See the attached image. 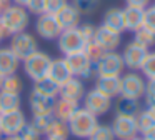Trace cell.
Returning a JSON list of instances; mask_svg holds the SVG:
<instances>
[{
    "instance_id": "cell-1",
    "label": "cell",
    "mask_w": 155,
    "mask_h": 140,
    "mask_svg": "<svg viewBox=\"0 0 155 140\" xmlns=\"http://www.w3.org/2000/svg\"><path fill=\"white\" fill-rule=\"evenodd\" d=\"M28 22H30V17H28L27 8L22 5H15V3H10L7 10L0 15V27L4 28L7 37L25 32Z\"/></svg>"
},
{
    "instance_id": "cell-2",
    "label": "cell",
    "mask_w": 155,
    "mask_h": 140,
    "mask_svg": "<svg viewBox=\"0 0 155 140\" xmlns=\"http://www.w3.org/2000/svg\"><path fill=\"white\" fill-rule=\"evenodd\" d=\"M97 118L98 117H95L94 113L85 110L84 107H78L77 112H75L67 122L70 135L77 137V138H88L98 125Z\"/></svg>"
},
{
    "instance_id": "cell-3",
    "label": "cell",
    "mask_w": 155,
    "mask_h": 140,
    "mask_svg": "<svg viewBox=\"0 0 155 140\" xmlns=\"http://www.w3.org/2000/svg\"><path fill=\"white\" fill-rule=\"evenodd\" d=\"M50 63H52L50 57H48L45 52L37 50V52L32 53L28 58L24 60V72L30 80L37 82V80L47 77L48 68H50Z\"/></svg>"
},
{
    "instance_id": "cell-4",
    "label": "cell",
    "mask_w": 155,
    "mask_h": 140,
    "mask_svg": "<svg viewBox=\"0 0 155 140\" xmlns=\"http://www.w3.org/2000/svg\"><path fill=\"white\" fill-rule=\"evenodd\" d=\"M68 67H70L74 77H78L80 80H92L97 78V70L95 65L92 63V60L87 57V53L82 50V52H75L70 55L65 57Z\"/></svg>"
},
{
    "instance_id": "cell-5",
    "label": "cell",
    "mask_w": 155,
    "mask_h": 140,
    "mask_svg": "<svg viewBox=\"0 0 155 140\" xmlns=\"http://www.w3.org/2000/svg\"><path fill=\"white\" fill-rule=\"evenodd\" d=\"M8 48L15 53L20 62H24L25 58L35 53L38 50V45H37V40L32 33L28 32H20V33H15V35L10 37V47Z\"/></svg>"
},
{
    "instance_id": "cell-6",
    "label": "cell",
    "mask_w": 155,
    "mask_h": 140,
    "mask_svg": "<svg viewBox=\"0 0 155 140\" xmlns=\"http://www.w3.org/2000/svg\"><path fill=\"white\" fill-rule=\"evenodd\" d=\"M122 78V87H120V95L128 97V98L140 100L145 95V78L143 75L137 73L135 70H130L125 75L120 77Z\"/></svg>"
},
{
    "instance_id": "cell-7",
    "label": "cell",
    "mask_w": 155,
    "mask_h": 140,
    "mask_svg": "<svg viewBox=\"0 0 155 140\" xmlns=\"http://www.w3.org/2000/svg\"><path fill=\"white\" fill-rule=\"evenodd\" d=\"M124 68H125V63L122 60V55L117 50L115 52H107L95 63L97 77H118L122 75Z\"/></svg>"
},
{
    "instance_id": "cell-8",
    "label": "cell",
    "mask_w": 155,
    "mask_h": 140,
    "mask_svg": "<svg viewBox=\"0 0 155 140\" xmlns=\"http://www.w3.org/2000/svg\"><path fill=\"white\" fill-rule=\"evenodd\" d=\"M57 43H58V50L65 57L70 55V53H75V52H82L85 48V40L82 37L78 27L62 30L58 38H57Z\"/></svg>"
},
{
    "instance_id": "cell-9",
    "label": "cell",
    "mask_w": 155,
    "mask_h": 140,
    "mask_svg": "<svg viewBox=\"0 0 155 140\" xmlns=\"http://www.w3.org/2000/svg\"><path fill=\"white\" fill-rule=\"evenodd\" d=\"M25 125H27V118H25V113L20 108L5 112L0 115V130H2L4 137L18 135Z\"/></svg>"
},
{
    "instance_id": "cell-10",
    "label": "cell",
    "mask_w": 155,
    "mask_h": 140,
    "mask_svg": "<svg viewBox=\"0 0 155 140\" xmlns=\"http://www.w3.org/2000/svg\"><path fill=\"white\" fill-rule=\"evenodd\" d=\"M35 32L44 40H57L62 32V27L57 22L55 15H52V13H42V15L37 17Z\"/></svg>"
},
{
    "instance_id": "cell-11",
    "label": "cell",
    "mask_w": 155,
    "mask_h": 140,
    "mask_svg": "<svg viewBox=\"0 0 155 140\" xmlns=\"http://www.w3.org/2000/svg\"><path fill=\"white\" fill-rule=\"evenodd\" d=\"M84 108L88 110L90 113H94L95 117H102L112 108V98L102 95L100 92H97L95 88H92L90 92H87L84 95Z\"/></svg>"
},
{
    "instance_id": "cell-12",
    "label": "cell",
    "mask_w": 155,
    "mask_h": 140,
    "mask_svg": "<svg viewBox=\"0 0 155 140\" xmlns=\"http://www.w3.org/2000/svg\"><path fill=\"white\" fill-rule=\"evenodd\" d=\"M110 127L115 133V138H118V140H132L134 137L138 135V127H137L135 117L115 115Z\"/></svg>"
},
{
    "instance_id": "cell-13",
    "label": "cell",
    "mask_w": 155,
    "mask_h": 140,
    "mask_svg": "<svg viewBox=\"0 0 155 140\" xmlns=\"http://www.w3.org/2000/svg\"><path fill=\"white\" fill-rule=\"evenodd\" d=\"M120 55H122V60H124V63H125V68H130V70H135V72H137V70H140L145 57L148 55V48L138 45V43H135L134 40H132L128 45H125L124 52H122Z\"/></svg>"
},
{
    "instance_id": "cell-14",
    "label": "cell",
    "mask_w": 155,
    "mask_h": 140,
    "mask_svg": "<svg viewBox=\"0 0 155 140\" xmlns=\"http://www.w3.org/2000/svg\"><path fill=\"white\" fill-rule=\"evenodd\" d=\"M120 35L122 33L115 32V30L108 28L105 25H100L97 27L95 30V38L94 42L100 47L104 52H115L120 45Z\"/></svg>"
},
{
    "instance_id": "cell-15",
    "label": "cell",
    "mask_w": 155,
    "mask_h": 140,
    "mask_svg": "<svg viewBox=\"0 0 155 140\" xmlns=\"http://www.w3.org/2000/svg\"><path fill=\"white\" fill-rule=\"evenodd\" d=\"M47 77L50 80H54L57 85H64L65 82H68V80L74 77V73H72V70H70V67H68L65 57H62V58H52V63H50V68H48Z\"/></svg>"
},
{
    "instance_id": "cell-16",
    "label": "cell",
    "mask_w": 155,
    "mask_h": 140,
    "mask_svg": "<svg viewBox=\"0 0 155 140\" xmlns=\"http://www.w3.org/2000/svg\"><path fill=\"white\" fill-rule=\"evenodd\" d=\"M80 15L82 13L74 7V3L67 2L57 13H55V18L60 23L62 30H67V28H75V27L80 25Z\"/></svg>"
},
{
    "instance_id": "cell-17",
    "label": "cell",
    "mask_w": 155,
    "mask_h": 140,
    "mask_svg": "<svg viewBox=\"0 0 155 140\" xmlns=\"http://www.w3.org/2000/svg\"><path fill=\"white\" fill-rule=\"evenodd\" d=\"M84 95H85V85L78 77H72L68 82L60 85V90H58V97L72 100V102H80L84 98Z\"/></svg>"
},
{
    "instance_id": "cell-18",
    "label": "cell",
    "mask_w": 155,
    "mask_h": 140,
    "mask_svg": "<svg viewBox=\"0 0 155 140\" xmlns=\"http://www.w3.org/2000/svg\"><path fill=\"white\" fill-rule=\"evenodd\" d=\"M120 87H122V78L118 75V77H97L94 88L97 92H100L102 95L114 98V97L120 95Z\"/></svg>"
},
{
    "instance_id": "cell-19",
    "label": "cell",
    "mask_w": 155,
    "mask_h": 140,
    "mask_svg": "<svg viewBox=\"0 0 155 140\" xmlns=\"http://www.w3.org/2000/svg\"><path fill=\"white\" fill-rule=\"evenodd\" d=\"M54 102L55 98L40 95L37 92H32L30 97H28V105H30V110L34 115H48V113H52Z\"/></svg>"
},
{
    "instance_id": "cell-20",
    "label": "cell",
    "mask_w": 155,
    "mask_h": 140,
    "mask_svg": "<svg viewBox=\"0 0 155 140\" xmlns=\"http://www.w3.org/2000/svg\"><path fill=\"white\" fill-rule=\"evenodd\" d=\"M78 108V102H72V100L62 98V97H57L54 102V110H52V115L54 118L62 120V122H68L72 115L77 112Z\"/></svg>"
},
{
    "instance_id": "cell-21",
    "label": "cell",
    "mask_w": 155,
    "mask_h": 140,
    "mask_svg": "<svg viewBox=\"0 0 155 140\" xmlns=\"http://www.w3.org/2000/svg\"><path fill=\"white\" fill-rule=\"evenodd\" d=\"M18 67H20V60L15 57V53L10 48L0 47V75H14L17 73Z\"/></svg>"
},
{
    "instance_id": "cell-22",
    "label": "cell",
    "mask_w": 155,
    "mask_h": 140,
    "mask_svg": "<svg viewBox=\"0 0 155 140\" xmlns=\"http://www.w3.org/2000/svg\"><path fill=\"white\" fill-rule=\"evenodd\" d=\"M143 12L145 8L140 7H132L127 5L124 8V20H125V30L135 32L143 25Z\"/></svg>"
},
{
    "instance_id": "cell-23",
    "label": "cell",
    "mask_w": 155,
    "mask_h": 140,
    "mask_svg": "<svg viewBox=\"0 0 155 140\" xmlns=\"http://www.w3.org/2000/svg\"><path fill=\"white\" fill-rule=\"evenodd\" d=\"M102 25L108 27V28L115 30V32L122 33L125 32V20H124V8L118 7H112L105 12L104 15V23Z\"/></svg>"
},
{
    "instance_id": "cell-24",
    "label": "cell",
    "mask_w": 155,
    "mask_h": 140,
    "mask_svg": "<svg viewBox=\"0 0 155 140\" xmlns=\"http://www.w3.org/2000/svg\"><path fill=\"white\" fill-rule=\"evenodd\" d=\"M140 110H142V107H140V102H138V100L118 95V100H117V103H115V113H117V115L137 117L138 113H140Z\"/></svg>"
},
{
    "instance_id": "cell-25",
    "label": "cell",
    "mask_w": 155,
    "mask_h": 140,
    "mask_svg": "<svg viewBox=\"0 0 155 140\" xmlns=\"http://www.w3.org/2000/svg\"><path fill=\"white\" fill-rule=\"evenodd\" d=\"M58 90H60V85H57V83H55L54 80H50L48 77H44V78L34 82V90H32V92H37V93H40V95L57 98Z\"/></svg>"
},
{
    "instance_id": "cell-26",
    "label": "cell",
    "mask_w": 155,
    "mask_h": 140,
    "mask_svg": "<svg viewBox=\"0 0 155 140\" xmlns=\"http://www.w3.org/2000/svg\"><path fill=\"white\" fill-rule=\"evenodd\" d=\"M45 135H47V138H50V140H67L68 135H70V130H68L67 122H62V120L54 118L50 128L47 130Z\"/></svg>"
},
{
    "instance_id": "cell-27",
    "label": "cell",
    "mask_w": 155,
    "mask_h": 140,
    "mask_svg": "<svg viewBox=\"0 0 155 140\" xmlns=\"http://www.w3.org/2000/svg\"><path fill=\"white\" fill-rule=\"evenodd\" d=\"M22 90H24V82H22V78L17 75V73L4 77V82H2V87H0V92L20 95Z\"/></svg>"
},
{
    "instance_id": "cell-28",
    "label": "cell",
    "mask_w": 155,
    "mask_h": 140,
    "mask_svg": "<svg viewBox=\"0 0 155 140\" xmlns=\"http://www.w3.org/2000/svg\"><path fill=\"white\" fill-rule=\"evenodd\" d=\"M20 95H14V93H5L0 92V112H12V110H18L20 108Z\"/></svg>"
},
{
    "instance_id": "cell-29",
    "label": "cell",
    "mask_w": 155,
    "mask_h": 140,
    "mask_svg": "<svg viewBox=\"0 0 155 140\" xmlns=\"http://www.w3.org/2000/svg\"><path fill=\"white\" fill-rule=\"evenodd\" d=\"M134 42L145 47V48H150V47L155 45V33L145 28V27H140L138 30L134 32Z\"/></svg>"
},
{
    "instance_id": "cell-30",
    "label": "cell",
    "mask_w": 155,
    "mask_h": 140,
    "mask_svg": "<svg viewBox=\"0 0 155 140\" xmlns=\"http://www.w3.org/2000/svg\"><path fill=\"white\" fill-rule=\"evenodd\" d=\"M135 120H137L138 133H145V132H148L152 127H155V117L152 115V113L148 112L147 108H145V110H140V113L135 117Z\"/></svg>"
},
{
    "instance_id": "cell-31",
    "label": "cell",
    "mask_w": 155,
    "mask_h": 140,
    "mask_svg": "<svg viewBox=\"0 0 155 140\" xmlns=\"http://www.w3.org/2000/svg\"><path fill=\"white\" fill-rule=\"evenodd\" d=\"M52 122H54V115H52V113H48V115H34V118H32V125H34L42 135L47 133V130L50 128Z\"/></svg>"
},
{
    "instance_id": "cell-32",
    "label": "cell",
    "mask_w": 155,
    "mask_h": 140,
    "mask_svg": "<svg viewBox=\"0 0 155 140\" xmlns=\"http://www.w3.org/2000/svg\"><path fill=\"white\" fill-rule=\"evenodd\" d=\"M88 140H115V133L110 125H100L98 123L94 133L88 137Z\"/></svg>"
},
{
    "instance_id": "cell-33",
    "label": "cell",
    "mask_w": 155,
    "mask_h": 140,
    "mask_svg": "<svg viewBox=\"0 0 155 140\" xmlns=\"http://www.w3.org/2000/svg\"><path fill=\"white\" fill-rule=\"evenodd\" d=\"M140 72L145 78H155V52H148L140 67Z\"/></svg>"
},
{
    "instance_id": "cell-34",
    "label": "cell",
    "mask_w": 155,
    "mask_h": 140,
    "mask_svg": "<svg viewBox=\"0 0 155 140\" xmlns=\"http://www.w3.org/2000/svg\"><path fill=\"white\" fill-rule=\"evenodd\" d=\"M84 52L87 53V57L92 60V63H94V65H95V63H97L98 60L102 58V57L105 55V53H107V52H104V50H102V48H100V47H98L95 42H88V43H85Z\"/></svg>"
},
{
    "instance_id": "cell-35",
    "label": "cell",
    "mask_w": 155,
    "mask_h": 140,
    "mask_svg": "<svg viewBox=\"0 0 155 140\" xmlns=\"http://www.w3.org/2000/svg\"><path fill=\"white\" fill-rule=\"evenodd\" d=\"M72 3L80 13H92L100 5V0H74Z\"/></svg>"
},
{
    "instance_id": "cell-36",
    "label": "cell",
    "mask_w": 155,
    "mask_h": 140,
    "mask_svg": "<svg viewBox=\"0 0 155 140\" xmlns=\"http://www.w3.org/2000/svg\"><path fill=\"white\" fill-rule=\"evenodd\" d=\"M18 138L20 140H40L42 133L32 125V122H27V125L22 128V132L18 133Z\"/></svg>"
},
{
    "instance_id": "cell-37",
    "label": "cell",
    "mask_w": 155,
    "mask_h": 140,
    "mask_svg": "<svg viewBox=\"0 0 155 140\" xmlns=\"http://www.w3.org/2000/svg\"><path fill=\"white\" fill-rule=\"evenodd\" d=\"M142 27H145V28H148L150 32L155 33V7L153 5H150V7L145 8V12H143V25Z\"/></svg>"
},
{
    "instance_id": "cell-38",
    "label": "cell",
    "mask_w": 155,
    "mask_h": 140,
    "mask_svg": "<svg viewBox=\"0 0 155 140\" xmlns=\"http://www.w3.org/2000/svg\"><path fill=\"white\" fill-rule=\"evenodd\" d=\"M25 8L28 13H35V15H42L45 12V0H27Z\"/></svg>"
},
{
    "instance_id": "cell-39",
    "label": "cell",
    "mask_w": 155,
    "mask_h": 140,
    "mask_svg": "<svg viewBox=\"0 0 155 140\" xmlns=\"http://www.w3.org/2000/svg\"><path fill=\"white\" fill-rule=\"evenodd\" d=\"M78 30H80V33H82V37H84L85 43L94 42L95 30H97V27H95V25H92V23H84V25H78Z\"/></svg>"
},
{
    "instance_id": "cell-40",
    "label": "cell",
    "mask_w": 155,
    "mask_h": 140,
    "mask_svg": "<svg viewBox=\"0 0 155 140\" xmlns=\"http://www.w3.org/2000/svg\"><path fill=\"white\" fill-rule=\"evenodd\" d=\"M65 3H67V0H45V12L44 13H52V15H55Z\"/></svg>"
},
{
    "instance_id": "cell-41",
    "label": "cell",
    "mask_w": 155,
    "mask_h": 140,
    "mask_svg": "<svg viewBox=\"0 0 155 140\" xmlns=\"http://www.w3.org/2000/svg\"><path fill=\"white\" fill-rule=\"evenodd\" d=\"M145 100L155 102V78H147L145 82Z\"/></svg>"
},
{
    "instance_id": "cell-42",
    "label": "cell",
    "mask_w": 155,
    "mask_h": 140,
    "mask_svg": "<svg viewBox=\"0 0 155 140\" xmlns=\"http://www.w3.org/2000/svg\"><path fill=\"white\" fill-rule=\"evenodd\" d=\"M127 5H132V7H140V8H147L150 0H125Z\"/></svg>"
},
{
    "instance_id": "cell-43",
    "label": "cell",
    "mask_w": 155,
    "mask_h": 140,
    "mask_svg": "<svg viewBox=\"0 0 155 140\" xmlns=\"http://www.w3.org/2000/svg\"><path fill=\"white\" fill-rule=\"evenodd\" d=\"M142 135H143V138H147V140H155V127H152L148 132L142 133Z\"/></svg>"
},
{
    "instance_id": "cell-44",
    "label": "cell",
    "mask_w": 155,
    "mask_h": 140,
    "mask_svg": "<svg viewBox=\"0 0 155 140\" xmlns=\"http://www.w3.org/2000/svg\"><path fill=\"white\" fill-rule=\"evenodd\" d=\"M8 5H10V0H0V15L7 10Z\"/></svg>"
},
{
    "instance_id": "cell-45",
    "label": "cell",
    "mask_w": 155,
    "mask_h": 140,
    "mask_svg": "<svg viewBox=\"0 0 155 140\" xmlns=\"http://www.w3.org/2000/svg\"><path fill=\"white\" fill-rule=\"evenodd\" d=\"M147 110L155 117V102H147Z\"/></svg>"
},
{
    "instance_id": "cell-46",
    "label": "cell",
    "mask_w": 155,
    "mask_h": 140,
    "mask_svg": "<svg viewBox=\"0 0 155 140\" xmlns=\"http://www.w3.org/2000/svg\"><path fill=\"white\" fill-rule=\"evenodd\" d=\"M7 38V35H5V32H4V28H2V27H0V43L4 42V40Z\"/></svg>"
},
{
    "instance_id": "cell-47",
    "label": "cell",
    "mask_w": 155,
    "mask_h": 140,
    "mask_svg": "<svg viewBox=\"0 0 155 140\" xmlns=\"http://www.w3.org/2000/svg\"><path fill=\"white\" fill-rule=\"evenodd\" d=\"M0 140H20V138H18V135H8V137H4V138H0Z\"/></svg>"
},
{
    "instance_id": "cell-48",
    "label": "cell",
    "mask_w": 155,
    "mask_h": 140,
    "mask_svg": "<svg viewBox=\"0 0 155 140\" xmlns=\"http://www.w3.org/2000/svg\"><path fill=\"white\" fill-rule=\"evenodd\" d=\"M14 3H15V5H22V7H25L27 0H14Z\"/></svg>"
},
{
    "instance_id": "cell-49",
    "label": "cell",
    "mask_w": 155,
    "mask_h": 140,
    "mask_svg": "<svg viewBox=\"0 0 155 140\" xmlns=\"http://www.w3.org/2000/svg\"><path fill=\"white\" fill-rule=\"evenodd\" d=\"M2 82H4V75H0V87H2Z\"/></svg>"
},
{
    "instance_id": "cell-50",
    "label": "cell",
    "mask_w": 155,
    "mask_h": 140,
    "mask_svg": "<svg viewBox=\"0 0 155 140\" xmlns=\"http://www.w3.org/2000/svg\"><path fill=\"white\" fill-rule=\"evenodd\" d=\"M0 137H4V135H2V130H0Z\"/></svg>"
},
{
    "instance_id": "cell-51",
    "label": "cell",
    "mask_w": 155,
    "mask_h": 140,
    "mask_svg": "<svg viewBox=\"0 0 155 140\" xmlns=\"http://www.w3.org/2000/svg\"><path fill=\"white\" fill-rule=\"evenodd\" d=\"M142 140H147V138H143V137H142Z\"/></svg>"
},
{
    "instance_id": "cell-52",
    "label": "cell",
    "mask_w": 155,
    "mask_h": 140,
    "mask_svg": "<svg viewBox=\"0 0 155 140\" xmlns=\"http://www.w3.org/2000/svg\"><path fill=\"white\" fill-rule=\"evenodd\" d=\"M0 115H2V112H0Z\"/></svg>"
},
{
    "instance_id": "cell-53",
    "label": "cell",
    "mask_w": 155,
    "mask_h": 140,
    "mask_svg": "<svg viewBox=\"0 0 155 140\" xmlns=\"http://www.w3.org/2000/svg\"><path fill=\"white\" fill-rule=\"evenodd\" d=\"M153 7H155V3H153Z\"/></svg>"
},
{
    "instance_id": "cell-54",
    "label": "cell",
    "mask_w": 155,
    "mask_h": 140,
    "mask_svg": "<svg viewBox=\"0 0 155 140\" xmlns=\"http://www.w3.org/2000/svg\"><path fill=\"white\" fill-rule=\"evenodd\" d=\"M47 140H50V138H47Z\"/></svg>"
}]
</instances>
